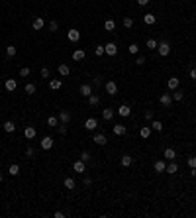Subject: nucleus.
Returning a JSON list of instances; mask_svg holds the SVG:
<instances>
[{
	"label": "nucleus",
	"instance_id": "obj_1",
	"mask_svg": "<svg viewBox=\"0 0 196 218\" xmlns=\"http://www.w3.org/2000/svg\"><path fill=\"white\" fill-rule=\"evenodd\" d=\"M157 51H159V55H161V57H167V55L171 53V43L169 41H161L157 45Z\"/></svg>",
	"mask_w": 196,
	"mask_h": 218
},
{
	"label": "nucleus",
	"instance_id": "obj_2",
	"mask_svg": "<svg viewBox=\"0 0 196 218\" xmlns=\"http://www.w3.org/2000/svg\"><path fill=\"white\" fill-rule=\"evenodd\" d=\"M73 171L75 173H86V161H83V159H78V161H75L73 163Z\"/></svg>",
	"mask_w": 196,
	"mask_h": 218
},
{
	"label": "nucleus",
	"instance_id": "obj_3",
	"mask_svg": "<svg viewBox=\"0 0 196 218\" xmlns=\"http://www.w3.org/2000/svg\"><path fill=\"white\" fill-rule=\"evenodd\" d=\"M104 51H106V55L114 57L116 53H118V45H116L114 41H110V43H106V45H104Z\"/></svg>",
	"mask_w": 196,
	"mask_h": 218
},
{
	"label": "nucleus",
	"instance_id": "obj_4",
	"mask_svg": "<svg viewBox=\"0 0 196 218\" xmlns=\"http://www.w3.org/2000/svg\"><path fill=\"white\" fill-rule=\"evenodd\" d=\"M67 38H69V41L75 43V41L81 39V32H78L77 28H73V30H69V32H67Z\"/></svg>",
	"mask_w": 196,
	"mask_h": 218
},
{
	"label": "nucleus",
	"instance_id": "obj_5",
	"mask_svg": "<svg viewBox=\"0 0 196 218\" xmlns=\"http://www.w3.org/2000/svg\"><path fill=\"white\" fill-rule=\"evenodd\" d=\"M163 157L167 159V161H175V159H177V151L173 149V148H167V149L163 151Z\"/></svg>",
	"mask_w": 196,
	"mask_h": 218
},
{
	"label": "nucleus",
	"instance_id": "obj_6",
	"mask_svg": "<svg viewBox=\"0 0 196 218\" xmlns=\"http://www.w3.org/2000/svg\"><path fill=\"white\" fill-rule=\"evenodd\" d=\"M84 128L88 130V132H94V130L98 128V120L96 118H88V120L84 122Z\"/></svg>",
	"mask_w": 196,
	"mask_h": 218
},
{
	"label": "nucleus",
	"instance_id": "obj_7",
	"mask_svg": "<svg viewBox=\"0 0 196 218\" xmlns=\"http://www.w3.org/2000/svg\"><path fill=\"white\" fill-rule=\"evenodd\" d=\"M78 91H81V94H83V96H86V98H88L90 94H92V85H88V83H83Z\"/></svg>",
	"mask_w": 196,
	"mask_h": 218
},
{
	"label": "nucleus",
	"instance_id": "obj_8",
	"mask_svg": "<svg viewBox=\"0 0 196 218\" xmlns=\"http://www.w3.org/2000/svg\"><path fill=\"white\" fill-rule=\"evenodd\" d=\"M39 145H41V149H51V148H53V140H51L49 136H45V138H41Z\"/></svg>",
	"mask_w": 196,
	"mask_h": 218
},
{
	"label": "nucleus",
	"instance_id": "obj_9",
	"mask_svg": "<svg viewBox=\"0 0 196 218\" xmlns=\"http://www.w3.org/2000/svg\"><path fill=\"white\" fill-rule=\"evenodd\" d=\"M43 26H45V20H43V18H35L33 22H32V28H33V30L35 32H39V30H43Z\"/></svg>",
	"mask_w": 196,
	"mask_h": 218
},
{
	"label": "nucleus",
	"instance_id": "obj_10",
	"mask_svg": "<svg viewBox=\"0 0 196 218\" xmlns=\"http://www.w3.org/2000/svg\"><path fill=\"white\" fill-rule=\"evenodd\" d=\"M159 102L163 106H171L173 104V94H161V96H159Z\"/></svg>",
	"mask_w": 196,
	"mask_h": 218
},
{
	"label": "nucleus",
	"instance_id": "obj_11",
	"mask_svg": "<svg viewBox=\"0 0 196 218\" xmlns=\"http://www.w3.org/2000/svg\"><path fill=\"white\" fill-rule=\"evenodd\" d=\"M178 85H180V79H177V77H171L169 81H167V86H169L171 91H177Z\"/></svg>",
	"mask_w": 196,
	"mask_h": 218
},
{
	"label": "nucleus",
	"instance_id": "obj_12",
	"mask_svg": "<svg viewBox=\"0 0 196 218\" xmlns=\"http://www.w3.org/2000/svg\"><path fill=\"white\" fill-rule=\"evenodd\" d=\"M112 130H114V134H116V136H124V134L128 132V128H126L124 124H114Z\"/></svg>",
	"mask_w": 196,
	"mask_h": 218
},
{
	"label": "nucleus",
	"instance_id": "obj_13",
	"mask_svg": "<svg viewBox=\"0 0 196 218\" xmlns=\"http://www.w3.org/2000/svg\"><path fill=\"white\" fill-rule=\"evenodd\" d=\"M4 86H6V91H16V86H18V83H16V79H6L4 81Z\"/></svg>",
	"mask_w": 196,
	"mask_h": 218
},
{
	"label": "nucleus",
	"instance_id": "obj_14",
	"mask_svg": "<svg viewBox=\"0 0 196 218\" xmlns=\"http://www.w3.org/2000/svg\"><path fill=\"white\" fill-rule=\"evenodd\" d=\"M84 57H86L84 49H75V51H73V59H75V61H83Z\"/></svg>",
	"mask_w": 196,
	"mask_h": 218
},
{
	"label": "nucleus",
	"instance_id": "obj_15",
	"mask_svg": "<svg viewBox=\"0 0 196 218\" xmlns=\"http://www.w3.org/2000/svg\"><path fill=\"white\" fill-rule=\"evenodd\" d=\"M61 86H63L61 79H51V81H49V89H51V91H59Z\"/></svg>",
	"mask_w": 196,
	"mask_h": 218
},
{
	"label": "nucleus",
	"instance_id": "obj_16",
	"mask_svg": "<svg viewBox=\"0 0 196 218\" xmlns=\"http://www.w3.org/2000/svg\"><path fill=\"white\" fill-rule=\"evenodd\" d=\"M118 114H120V116H124V118H128V116L132 114V108H129L128 104H122V106L118 108Z\"/></svg>",
	"mask_w": 196,
	"mask_h": 218
},
{
	"label": "nucleus",
	"instance_id": "obj_17",
	"mask_svg": "<svg viewBox=\"0 0 196 218\" xmlns=\"http://www.w3.org/2000/svg\"><path fill=\"white\" fill-rule=\"evenodd\" d=\"M106 92L108 94H116V92H118V85H116L114 81H108L106 83Z\"/></svg>",
	"mask_w": 196,
	"mask_h": 218
},
{
	"label": "nucleus",
	"instance_id": "obj_18",
	"mask_svg": "<svg viewBox=\"0 0 196 218\" xmlns=\"http://www.w3.org/2000/svg\"><path fill=\"white\" fill-rule=\"evenodd\" d=\"M63 185H65V189H69V191H73V189L77 187V183H75V179H73V177H65Z\"/></svg>",
	"mask_w": 196,
	"mask_h": 218
},
{
	"label": "nucleus",
	"instance_id": "obj_19",
	"mask_svg": "<svg viewBox=\"0 0 196 218\" xmlns=\"http://www.w3.org/2000/svg\"><path fill=\"white\" fill-rule=\"evenodd\" d=\"M92 142L98 143V145H104V143H106V136H104V134H94V136H92Z\"/></svg>",
	"mask_w": 196,
	"mask_h": 218
},
{
	"label": "nucleus",
	"instance_id": "obj_20",
	"mask_svg": "<svg viewBox=\"0 0 196 218\" xmlns=\"http://www.w3.org/2000/svg\"><path fill=\"white\" fill-rule=\"evenodd\" d=\"M24 136H26V140H33V138H35V128L33 126H28L24 130Z\"/></svg>",
	"mask_w": 196,
	"mask_h": 218
},
{
	"label": "nucleus",
	"instance_id": "obj_21",
	"mask_svg": "<svg viewBox=\"0 0 196 218\" xmlns=\"http://www.w3.org/2000/svg\"><path fill=\"white\" fill-rule=\"evenodd\" d=\"M153 167H155V171H157V173H163V171H167V163L163 161V159L155 161V165H153Z\"/></svg>",
	"mask_w": 196,
	"mask_h": 218
},
{
	"label": "nucleus",
	"instance_id": "obj_22",
	"mask_svg": "<svg viewBox=\"0 0 196 218\" xmlns=\"http://www.w3.org/2000/svg\"><path fill=\"white\" fill-rule=\"evenodd\" d=\"M57 71H59V75L61 77H67L69 73H71V69H69V65H65V63H61L59 67H57Z\"/></svg>",
	"mask_w": 196,
	"mask_h": 218
},
{
	"label": "nucleus",
	"instance_id": "obj_23",
	"mask_svg": "<svg viewBox=\"0 0 196 218\" xmlns=\"http://www.w3.org/2000/svg\"><path fill=\"white\" fill-rule=\"evenodd\" d=\"M143 22H145L147 26H153L155 22H157V18H155V14H145V16H143Z\"/></svg>",
	"mask_w": 196,
	"mask_h": 218
},
{
	"label": "nucleus",
	"instance_id": "obj_24",
	"mask_svg": "<svg viewBox=\"0 0 196 218\" xmlns=\"http://www.w3.org/2000/svg\"><path fill=\"white\" fill-rule=\"evenodd\" d=\"M14 130H16V124H14L12 120H6L4 122V132H8V134H12Z\"/></svg>",
	"mask_w": 196,
	"mask_h": 218
},
{
	"label": "nucleus",
	"instance_id": "obj_25",
	"mask_svg": "<svg viewBox=\"0 0 196 218\" xmlns=\"http://www.w3.org/2000/svg\"><path fill=\"white\" fill-rule=\"evenodd\" d=\"M8 173H10V175H12V177H16V175H20V165H18V163H12V165L8 167Z\"/></svg>",
	"mask_w": 196,
	"mask_h": 218
},
{
	"label": "nucleus",
	"instance_id": "obj_26",
	"mask_svg": "<svg viewBox=\"0 0 196 218\" xmlns=\"http://www.w3.org/2000/svg\"><path fill=\"white\" fill-rule=\"evenodd\" d=\"M120 163H122V167H129V165L133 163V157H129V155H122Z\"/></svg>",
	"mask_w": 196,
	"mask_h": 218
},
{
	"label": "nucleus",
	"instance_id": "obj_27",
	"mask_svg": "<svg viewBox=\"0 0 196 218\" xmlns=\"http://www.w3.org/2000/svg\"><path fill=\"white\" fill-rule=\"evenodd\" d=\"M69 120H71V114H69L67 110H61V112H59V122H63V124H67Z\"/></svg>",
	"mask_w": 196,
	"mask_h": 218
},
{
	"label": "nucleus",
	"instance_id": "obj_28",
	"mask_svg": "<svg viewBox=\"0 0 196 218\" xmlns=\"http://www.w3.org/2000/svg\"><path fill=\"white\" fill-rule=\"evenodd\" d=\"M104 30H106V32H114V30H116V22H114V20H106V22H104Z\"/></svg>",
	"mask_w": 196,
	"mask_h": 218
},
{
	"label": "nucleus",
	"instance_id": "obj_29",
	"mask_svg": "<svg viewBox=\"0 0 196 218\" xmlns=\"http://www.w3.org/2000/svg\"><path fill=\"white\" fill-rule=\"evenodd\" d=\"M88 104L90 106H98L100 104V96H98V94H90V96H88Z\"/></svg>",
	"mask_w": 196,
	"mask_h": 218
},
{
	"label": "nucleus",
	"instance_id": "obj_30",
	"mask_svg": "<svg viewBox=\"0 0 196 218\" xmlns=\"http://www.w3.org/2000/svg\"><path fill=\"white\" fill-rule=\"evenodd\" d=\"M102 118L104 120H112L114 118V110H112V108H104V110H102Z\"/></svg>",
	"mask_w": 196,
	"mask_h": 218
},
{
	"label": "nucleus",
	"instance_id": "obj_31",
	"mask_svg": "<svg viewBox=\"0 0 196 218\" xmlns=\"http://www.w3.org/2000/svg\"><path fill=\"white\" fill-rule=\"evenodd\" d=\"M139 136H141V138H145V140H147V138L151 136V126H143V128L139 130Z\"/></svg>",
	"mask_w": 196,
	"mask_h": 218
},
{
	"label": "nucleus",
	"instance_id": "obj_32",
	"mask_svg": "<svg viewBox=\"0 0 196 218\" xmlns=\"http://www.w3.org/2000/svg\"><path fill=\"white\" fill-rule=\"evenodd\" d=\"M151 130H155V132H161V130H163V122H159V120H151Z\"/></svg>",
	"mask_w": 196,
	"mask_h": 218
},
{
	"label": "nucleus",
	"instance_id": "obj_33",
	"mask_svg": "<svg viewBox=\"0 0 196 218\" xmlns=\"http://www.w3.org/2000/svg\"><path fill=\"white\" fill-rule=\"evenodd\" d=\"M177 171H178V165L175 161H169V165H167V173H171V175H173V173H177Z\"/></svg>",
	"mask_w": 196,
	"mask_h": 218
},
{
	"label": "nucleus",
	"instance_id": "obj_34",
	"mask_svg": "<svg viewBox=\"0 0 196 218\" xmlns=\"http://www.w3.org/2000/svg\"><path fill=\"white\" fill-rule=\"evenodd\" d=\"M183 98H184V92H183V91H178V89H177L175 92H173V100H177V102H180Z\"/></svg>",
	"mask_w": 196,
	"mask_h": 218
},
{
	"label": "nucleus",
	"instance_id": "obj_35",
	"mask_svg": "<svg viewBox=\"0 0 196 218\" xmlns=\"http://www.w3.org/2000/svg\"><path fill=\"white\" fill-rule=\"evenodd\" d=\"M47 126H59V116H49L47 118Z\"/></svg>",
	"mask_w": 196,
	"mask_h": 218
},
{
	"label": "nucleus",
	"instance_id": "obj_36",
	"mask_svg": "<svg viewBox=\"0 0 196 218\" xmlns=\"http://www.w3.org/2000/svg\"><path fill=\"white\" fill-rule=\"evenodd\" d=\"M157 45H159V41H155V39H147V43H145L147 49H157Z\"/></svg>",
	"mask_w": 196,
	"mask_h": 218
},
{
	"label": "nucleus",
	"instance_id": "obj_37",
	"mask_svg": "<svg viewBox=\"0 0 196 218\" xmlns=\"http://www.w3.org/2000/svg\"><path fill=\"white\" fill-rule=\"evenodd\" d=\"M6 55H8V57L16 55V45H8V47H6Z\"/></svg>",
	"mask_w": 196,
	"mask_h": 218
},
{
	"label": "nucleus",
	"instance_id": "obj_38",
	"mask_svg": "<svg viewBox=\"0 0 196 218\" xmlns=\"http://www.w3.org/2000/svg\"><path fill=\"white\" fill-rule=\"evenodd\" d=\"M49 30H51V32H57V30H59V22H57V20H51V22H49Z\"/></svg>",
	"mask_w": 196,
	"mask_h": 218
},
{
	"label": "nucleus",
	"instance_id": "obj_39",
	"mask_svg": "<svg viewBox=\"0 0 196 218\" xmlns=\"http://www.w3.org/2000/svg\"><path fill=\"white\" fill-rule=\"evenodd\" d=\"M26 92H28V94H33V92H35V85H33V83H28V85H26Z\"/></svg>",
	"mask_w": 196,
	"mask_h": 218
},
{
	"label": "nucleus",
	"instance_id": "obj_40",
	"mask_svg": "<svg viewBox=\"0 0 196 218\" xmlns=\"http://www.w3.org/2000/svg\"><path fill=\"white\" fill-rule=\"evenodd\" d=\"M94 53H96L98 57L104 55V53H106V51H104V45H96V47H94Z\"/></svg>",
	"mask_w": 196,
	"mask_h": 218
},
{
	"label": "nucleus",
	"instance_id": "obj_41",
	"mask_svg": "<svg viewBox=\"0 0 196 218\" xmlns=\"http://www.w3.org/2000/svg\"><path fill=\"white\" fill-rule=\"evenodd\" d=\"M137 51H139V45H137V43H132V45H129V53L137 55Z\"/></svg>",
	"mask_w": 196,
	"mask_h": 218
},
{
	"label": "nucleus",
	"instance_id": "obj_42",
	"mask_svg": "<svg viewBox=\"0 0 196 218\" xmlns=\"http://www.w3.org/2000/svg\"><path fill=\"white\" fill-rule=\"evenodd\" d=\"M39 75H41L43 79H49V75H51V73H49V69H47V67H43V69L39 71Z\"/></svg>",
	"mask_w": 196,
	"mask_h": 218
},
{
	"label": "nucleus",
	"instance_id": "obj_43",
	"mask_svg": "<svg viewBox=\"0 0 196 218\" xmlns=\"http://www.w3.org/2000/svg\"><path fill=\"white\" fill-rule=\"evenodd\" d=\"M186 163H188V167H190V169H194V167H196V157H188Z\"/></svg>",
	"mask_w": 196,
	"mask_h": 218
},
{
	"label": "nucleus",
	"instance_id": "obj_44",
	"mask_svg": "<svg viewBox=\"0 0 196 218\" xmlns=\"http://www.w3.org/2000/svg\"><path fill=\"white\" fill-rule=\"evenodd\" d=\"M133 26V18H124V28H132Z\"/></svg>",
	"mask_w": 196,
	"mask_h": 218
},
{
	"label": "nucleus",
	"instance_id": "obj_45",
	"mask_svg": "<svg viewBox=\"0 0 196 218\" xmlns=\"http://www.w3.org/2000/svg\"><path fill=\"white\" fill-rule=\"evenodd\" d=\"M30 75V67H22L20 69V77H28Z\"/></svg>",
	"mask_w": 196,
	"mask_h": 218
},
{
	"label": "nucleus",
	"instance_id": "obj_46",
	"mask_svg": "<svg viewBox=\"0 0 196 218\" xmlns=\"http://www.w3.org/2000/svg\"><path fill=\"white\" fill-rule=\"evenodd\" d=\"M81 159H83V161H90V153H88V151H83V153H81Z\"/></svg>",
	"mask_w": 196,
	"mask_h": 218
},
{
	"label": "nucleus",
	"instance_id": "obj_47",
	"mask_svg": "<svg viewBox=\"0 0 196 218\" xmlns=\"http://www.w3.org/2000/svg\"><path fill=\"white\" fill-rule=\"evenodd\" d=\"M57 130H59V134H61V136H65V134H67V124H61Z\"/></svg>",
	"mask_w": 196,
	"mask_h": 218
},
{
	"label": "nucleus",
	"instance_id": "obj_48",
	"mask_svg": "<svg viewBox=\"0 0 196 218\" xmlns=\"http://www.w3.org/2000/svg\"><path fill=\"white\" fill-rule=\"evenodd\" d=\"M145 120H147V122L153 120V110H147V112H145Z\"/></svg>",
	"mask_w": 196,
	"mask_h": 218
},
{
	"label": "nucleus",
	"instance_id": "obj_49",
	"mask_svg": "<svg viewBox=\"0 0 196 218\" xmlns=\"http://www.w3.org/2000/svg\"><path fill=\"white\" fill-rule=\"evenodd\" d=\"M26 155H28V157H33V155H35V149H33V148H28V149H26Z\"/></svg>",
	"mask_w": 196,
	"mask_h": 218
},
{
	"label": "nucleus",
	"instance_id": "obj_50",
	"mask_svg": "<svg viewBox=\"0 0 196 218\" xmlns=\"http://www.w3.org/2000/svg\"><path fill=\"white\" fill-rule=\"evenodd\" d=\"M135 65H145V57H137V59H135Z\"/></svg>",
	"mask_w": 196,
	"mask_h": 218
},
{
	"label": "nucleus",
	"instance_id": "obj_51",
	"mask_svg": "<svg viewBox=\"0 0 196 218\" xmlns=\"http://www.w3.org/2000/svg\"><path fill=\"white\" fill-rule=\"evenodd\" d=\"M100 83H102V77H94L92 79V85H100Z\"/></svg>",
	"mask_w": 196,
	"mask_h": 218
},
{
	"label": "nucleus",
	"instance_id": "obj_52",
	"mask_svg": "<svg viewBox=\"0 0 196 218\" xmlns=\"http://www.w3.org/2000/svg\"><path fill=\"white\" fill-rule=\"evenodd\" d=\"M190 79H194V81H196V67L190 69Z\"/></svg>",
	"mask_w": 196,
	"mask_h": 218
},
{
	"label": "nucleus",
	"instance_id": "obj_53",
	"mask_svg": "<svg viewBox=\"0 0 196 218\" xmlns=\"http://www.w3.org/2000/svg\"><path fill=\"white\" fill-rule=\"evenodd\" d=\"M55 218H65V212H61V210H57V212H55Z\"/></svg>",
	"mask_w": 196,
	"mask_h": 218
},
{
	"label": "nucleus",
	"instance_id": "obj_54",
	"mask_svg": "<svg viewBox=\"0 0 196 218\" xmlns=\"http://www.w3.org/2000/svg\"><path fill=\"white\" fill-rule=\"evenodd\" d=\"M137 4H139V6H147L149 0H137Z\"/></svg>",
	"mask_w": 196,
	"mask_h": 218
},
{
	"label": "nucleus",
	"instance_id": "obj_55",
	"mask_svg": "<svg viewBox=\"0 0 196 218\" xmlns=\"http://www.w3.org/2000/svg\"><path fill=\"white\" fill-rule=\"evenodd\" d=\"M84 185H86V187H90V185H92V181H90L88 177H84Z\"/></svg>",
	"mask_w": 196,
	"mask_h": 218
},
{
	"label": "nucleus",
	"instance_id": "obj_56",
	"mask_svg": "<svg viewBox=\"0 0 196 218\" xmlns=\"http://www.w3.org/2000/svg\"><path fill=\"white\" fill-rule=\"evenodd\" d=\"M190 175H192V177L196 179V167H194V169H190Z\"/></svg>",
	"mask_w": 196,
	"mask_h": 218
},
{
	"label": "nucleus",
	"instance_id": "obj_57",
	"mask_svg": "<svg viewBox=\"0 0 196 218\" xmlns=\"http://www.w3.org/2000/svg\"><path fill=\"white\" fill-rule=\"evenodd\" d=\"M0 183H2V175H0Z\"/></svg>",
	"mask_w": 196,
	"mask_h": 218
}]
</instances>
